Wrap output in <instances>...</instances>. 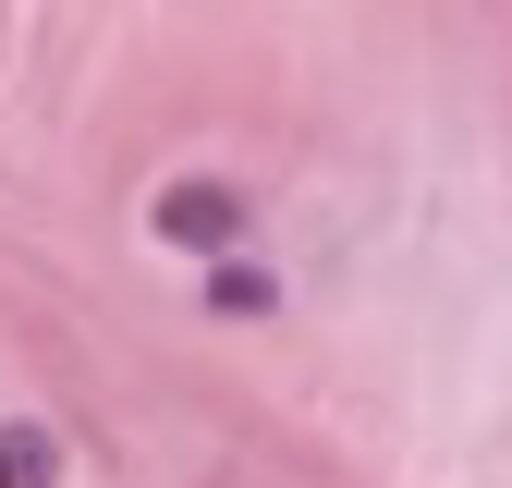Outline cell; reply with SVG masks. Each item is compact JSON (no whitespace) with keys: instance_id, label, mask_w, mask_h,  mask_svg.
Segmentation results:
<instances>
[{"instance_id":"7a4b0ae2","label":"cell","mask_w":512,"mask_h":488,"mask_svg":"<svg viewBox=\"0 0 512 488\" xmlns=\"http://www.w3.org/2000/svg\"><path fill=\"white\" fill-rule=\"evenodd\" d=\"M281 293H293V281H281L269 257H256V244H232V257H208V269H196V305H208L220 330H256V318H281Z\"/></svg>"},{"instance_id":"3957f363","label":"cell","mask_w":512,"mask_h":488,"mask_svg":"<svg viewBox=\"0 0 512 488\" xmlns=\"http://www.w3.org/2000/svg\"><path fill=\"white\" fill-rule=\"evenodd\" d=\"M0 488H74V452L49 415H0Z\"/></svg>"},{"instance_id":"6da1fadb","label":"cell","mask_w":512,"mask_h":488,"mask_svg":"<svg viewBox=\"0 0 512 488\" xmlns=\"http://www.w3.org/2000/svg\"><path fill=\"white\" fill-rule=\"evenodd\" d=\"M147 244L183 257V269H208V257H232V244H256V196L232 171H171L147 196Z\"/></svg>"}]
</instances>
